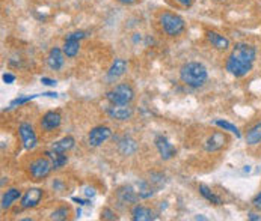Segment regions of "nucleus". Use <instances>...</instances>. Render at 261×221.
I'll list each match as a JSON object with an SVG mask.
<instances>
[{
    "label": "nucleus",
    "instance_id": "15",
    "mask_svg": "<svg viewBox=\"0 0 261 221\" xmlns=\"http://www.w3.org/2000/svg\"><path fill=\"white\" fill-rule=\"evenodd\" d=\"M127 71V62L124 59H115L107 71V80L109 81H115L119 77H122Z\"/></svg>",
    "mask_w": 261,
    "mask_h": 221
},
{
    "label": "nucleus",
    "instance_id": "2",
    "mask_svg": "<svg viewBox=\"0 0 261 221\" xmlns=\"http://www.w3.org/2000/svg\"><path fill=\"white\" fill-rule=\"evenodd\" d=\"M180 78L181 81L193 89H198L206 84L209 78L207 68L200 62H187L180 68Z\"/></svg>",
    "mask_w": 261,
    "mask_h": 221
},
{
    "label": "nucleus",
    "instance_id": "8",
    "mask_svg": "<svg viewBox=\"0 0 261 221\" xmlns=\"http://www.w3.org/2000/svg\"><path fill=\"white\" fill-rule=\"evenodd\" d=\"M44 197V191L41 188H29L20 199L21 209H32L39 205Z\"/></svg>",
    "mask_w": 261,
    "mask_h": 221
},
{
    "label": "nucleus",
    "instance_id": "38",
    "mask_svg": "<svg viewBox=\"0 0 261 221\" xmlns=\"http://www.w3.org/2000/svg\"><path fill=\"white\" fill-rule=\"evenodd\" d=\"M249 220L258 221V220H261V217H258V215H255V214H249Z\"/></svg>",
    "mask_w": 261,
    "mask_h": 221
},
{
    "label": "nucleus",
    "instance_id": "37",
    "mask_svg": "<svg viewBox=\"0 0 261 221\" xmlns=\"http://www.w3.org/2000/svg\"><path fill=\"white\" fill-rule=\"evenodd\" d=\"M119 3H122V5H133V3H136L138 0H118Z\"/></svg>",
    "mask_w": 261,
    "mask_h": 221
},
{
    "label": "nucleus",
    "instance_id": "3",
    "mask_svg": "<svg viewBox=\"0 0 261 221\" xmlns=\"http://www.w3.org/2000/svg\"><path fill=\"white\" fill-rule=\"evenodd\" d=\"M106 98L112 105H125L135 99V89L128 83H119L106 93Z\"/></svg>",
    "mask_w": 261,
    "mask_h": 221
},
{
    "label": "nucleus",
    "instance_id": "7",
    "mask_svg": "<svg viewBox=\"0 0 261 221\" xmlns=\"http://www.w3.org/2000/svg\"><path fill=\"white\" fill-rule=\"evenodd\" d=\"M110 137H112V130L109 127L100 125V127H95V128H92L89 131V134H88V145L91 148H98L103 143H106Z\"/></svg>",
    "mask_w": 261,
    "mask_h": 221
},
{
    "label": "nucleus",
    "instance_id": "19",
    "mask_svg": "<svg viewBox=\"0 0 261 221\" xmlns=\"http://www.w3.org/2000/svg\"><path fill=\"white\" fill-rule=\"evenodd\" d=\"M207 39L218 50H222L224 51V50L230 48V39L227 36H224V35H219L216 32H209L207 33Z\"/></svg>",
    "mask_w": 261,
    "mask_h": 221
},
{
    "label": "nucleus",
    "instance_id": "30",
    "mask_svg": "<svg viewBox=\"0 0 261 221\" xmlns=\"http://www.w3.org/2000/svg\"><path fill=\"white\" fill-rule=\"evenodd\" d=\"M41 83H42V84H45V86H50V87H54V86L57 84V81H56V80L48 78V77H41Z\"/></svg>",
    "mask_w": 261,
    "mask_h": 221
},
{
    "label": "nucleus",
    "instance_id": "23",
    "mask_svg": "<svg viewBox=\"0 0 261 221\" xmlns=\"http://www.w3.org/2000/svg\"><path fill=\"white\" fill-rule=\"evenodd\" d=\"M261 142V122L255 124L246 134V143L251 146H255Z\"/></svg>",
    "mask_w": 261,
    "mask_h": 221
},
{
    "label": "nucleus",
    "instance_id": "1",
    "mask_svg": "<svg viewBox=\"0 0 261 221\" xmlns=\"http://www.w3.org/2000/svg\"><path fill=\"white\" fill-rule=\"evenodd\" d=\"M257 57V50L254 45L246 42H239L233 47L231 54L227 59V71L234 77H245L251 72L252 65Z\"/></svg>",
    "mask_w": 261,
    "mask_h": 221
},
{
    "label": "nucleus",
    "instance_id": "13",
    "mask_svg": "<svg viewBox=\"0 0 261 221\" xmlns=\"http://www.w3.org/2000/svg\"><path fill=\"white\" fill-rule=\"evenodd\" d=\"M63 56H65L63 50H60L59 47H53L48 51V54H47V65H48V68L53 69V71H59L63 66V63H65Z\"/></svg>",
    "mask_w": 261,
    "mask_h": 221
},
{
    "label": "nucleus",
    "instance_id": "5",
    "mask_svg": "<svg viewBox=\"0 0 261 221\" xmlns=\"http://www.w3.org/2000/svg\"><path fill=\"white\" fill-rule=\"evenodd\" d=\"M51 170H53V163L48 157H39L29 164V175L35 181L45 179Z\"/></svg>",
    "mask_w": 261,
    "mask_h": 221
},
{
    "label": "nucleus",
    "instance_id": "27",
    "mask_svg": "<svg viewBox=\"0 0 261 221\" xmlns=\"http://www.w3.org/2000/svg\"><path fill=\"white\" fill-rule=\"evenodd\" d=\"M39 95H29V96H20V98H15L11 104H9V108H14V107H17V105H21V104H24V102H27V101H32V99H35V98H38Z\"/></svg>",
    "mask_w": 261,
    "mask_h": 221
},
{
    "label": "nucleus",
    "instance_id": "18",
    "mask_svg": "<svg viewBox=\"0 0 261 221\" xmlns=\"http://www.w3.org/2000/svg\"><path fill=\"white\" fill-rule=\"evenodd\" d=\"M74 145H76V140H74V137H71V136H67V137H62L60 140H57V142H54L53 145H51V151H54V152H57V154H67L68 151H71L73 148H74Z\"/></svg>",
    "mask_w": 261,
    "mask_h": 221
},
{
    "label": "nucleus",
    "instance_id": "9",
    "mask_svg": "<svg viewBox=\"0 0 261 221\" xmlns=\"http://www.w3.org/2000/svg\"><path fill=\"white\" fill-rule=\"evenodd\" d=\"M154 145H156V149H157L160 158L165 160V161L174 158L175 154H177V149L172 146V143L165 136H157L156 140H154Z\"/></svg>",
    "mask_w": 261,
    "mask_h": 221
},
{
    "label": "nucleus",
    "instance_id": "12",
    "mask_svg": "<svg viewBox=\"0 0 261 221\" xmlns=\"http://www.w3.org/2000/svg\"><path fill=\"white\" fill-rule=\"evenodd\" d=\"M106 113L109 115V118L116 119V121H128L133 116V108L130 107V104L125 105H112L106 110Z\"/></svg>",
    "mask_w": 261,
    "mask_h": 221
},
{
    "label": "nucleus",
    "instance_id": "11",
    "mask_svg": "<svg viewBox=\"0 0 261 221\" xmlns=\"http://www.w3.org/2000/svg\"><path fill=\"white\" fill-rule=\"evenodd\" d=\"M227 142H228V139H227V136H225L224 133L215 131V133L206 140L204 148H206L207 152H218V151H221V149L227 145Z\"/></svg>",
    "mask_w": 261,
    "mask_h": 221
},
{
    "label": "nucleus",
    "instance_id": "32",
    "mask_svg": "<svg viewBox=\"0 0 261 221\" xmlns=\"http://www.w3.org/2000/svg\"><path fill=\"white\" fill-rule=\"evenodd\" d=\"M3 81L6 83V84H12L14 81H15V75H12V74H9V72H6V74H3Z\"/></svg>",
    "mask_w": 261,
    "mask_h": 221
},
{
    "label": "nucleus",
    "instance_id": "6",
    "mask_svg": "<svg viewBox=\"0 0 261 221\" xmlns=\"http://www.w3.org/2000/svg\"><path fill=\"white\" fill-rule=\"evenodd\" d=\"M18 136H20V140L23 143V148L26 151H32L36 148L38 145V137L33 131V127L27 122H23L18 125Z\"/></svg>",
    "mask_w": 261,
    "mask_h": 221
},
{
    "label": "nucleus",
    "instance_id": "21",
    "mask_svg": "<svg viewBox=\"0 0 261 221\" xmlns=\"http://www.w3.org/2000/svg\"><path fill=\"white\" fill-rule=\"evenodd\" d=\"M45 157H48V158L51 160V163H53V170L60 169V167H63V166L68 163V157H67L65 154H57V152H54V151H51V149H48V151L45 152Z\"/></svg>",
    "mask_w": 261,
    "mask_h": 221
},
{
    "label": "nucleus",
    "instance_id": "29",
    "mask_svg": "<svg viewBox=\"0 0 261 221\" xmlns=\"http://www.w3.org/2000/svg\"><path fill=\"white\" fill-rule=\"evenodd\" d=\"M88 36V33L85 32V30H77V32H73V33H70V35H67V38H70V39H83V38H86Z\"/></svg>",
    "mask_w": 261,
    "mask_h": 221
},
{
    "label": "nucleus",
    "instance_id": "14",
    "mask_svg": "<svg viewBox=\"0 0 261 221\" xmlns=\"http://www.w3.org/2000/svg\"><path fill=\"white\" fill-rule=\"evenodd\" d=\"M116 197L121 203H127V205H136L139 197V193L135 191L130 185H124L121 188H118L116 191Z\"/></svg>",
    "mask_w": 261,
    "mask_h": 221
},
{
    "label": "nucleus",
    "instance_id": "33",
    "mask_svg": "<svg viewBox=\"0 0 261 221\" xmlns=\"http://www.w3.org/2000/svg\"><path fill=\"white\" fill-rule=\"evenodd\" d=\"M252 205H254V208H257V209H261V191L254 197V200H252Z\"/></svg>",
    "mask_w": 261,
    "mask_h": 221
},
{
    "label": "nucleus",
    "instance_id": "31",
    "mask_svg": "<svg viewBox=\"0 0 261 221\" xmlns=\"http://www.w3.org/2000/svg\"><path fill=\"white\" fill-rule=\"evenodd\" d=\"M51 187L54 188V191H62L65 188V184L62 181H59V179H54L53 184H51Z\"/></svg>",
    "mask_w": 261,
    "mask_h": 221
},
{
    "label": "nucleus",
    "instance_id": "35",
    "mask_svg": "<svg viewBox=\"0 0 261 221\" xmlns=\"http://www.w3.org/2000/svg\"><path fill=\"white\" fill-rule=\"evenodd\" d=\"M85 194H86L88 197H89V196L94 197V196H95V191H94L92 188H85Z\"/></svg>",
    "mask_w": 261,
    "mask_h": 221
},
{
    "label": "nucleus",
    "instance_id": "40",
    "mask_svg": "<svg viewBox=\"0 0 261 221\" xmlns=\"http://www.w3.org/2000/svg\"><path fill=\"white\" fill-rule=\"evenodd\" d=\"M5 182H8V178H5V176H3V178H2V187L5 185Z\"/></svg>",
    "mask_w": 261,
    "mask_h": 221
},
{
    "label": "nucleus",
    "instance_id": "36",
    "mask_svg": "<svg viewBox=\"0 0 261 221\" xmlns=\"http://www.w3.org/2000/svg\"><path fill=\"white\" fill-rule=\"evenodd\" d=\"M177 2H178V3H180L181 6H186V8L192 5V0H177Z\"/></svg>",
    "mask_w": 261,
    "mask_h": 221
},
{
    "label": "nucleus",
    "instance_id": "10",
    "mask_svg": "<svg viewBox=\"0 0 261 221\" xmlns=\"http://www.w3.org/2000/svg\"><path fill=\"white\" fill-rule=\"evenodd\" d=\"M60 122H62L60 113L59 112H54V110H50V112H47L42 116L39 125H41V128L44 131H54V130H57L60 127Z\"/></svg>",
    "mask_w": 261,
    "mask_h": 221
},
{
    "label": "nucleus",
    "instance_id": "16",
    "mask_svg": "<svg viewBox=\"0 0 261 221\" xmlns=\"http://www.w3.org/2000/svg\"><path fill=\"white\" fill-rule=\"evenodd\" d=\"M132 220L135 221H153L156 220V215L154 212L147 208V206H142V205H135L132 208Z\"/></svg>",
    "mask_w": 261,
    "mask_h": 221
},
{
    "label": "nucleus",
    "instance_id": "24",
    "mask_svg": "<svg viewBox=\"0 0 261 221\" xmlns=\"http://www.w3.org/2000/svg\"><path fill=\"white\" fill-rule=\"evenodd\" d=\"M200 193H201V196H203L206 200H209L210 203H213V205H222L221 197L216 196L207 185H200Z\"/></svg>",
    "mask_w": 261,
    "mask_h": 221
},
{
    "label": "nucleus",
    "instance_id": "20",
    "mask_svg": "<svg viewBox=\"0 0 261 221\" xmlns=\"http://www.w3.org/2000/svg\"><path fill=\"white\" fill-rule=\"evenodd\" d=\"M118 151L122 155H133L138 151V143L132 137H122L118 142Z\"/></svg>",
    "mask_w": 261,
    "mask_h": 221
},
{
    "label": "nucleus",
    "instance_id": "39",
    "mask_svg": "<svg viewBox=\"0 0 261 221\" xmlns=\"http://www.w3.org/2000/svg\"><path fill=\"white\" fill-rule=\"evenodd\" d=\"M195 220H203V221H206V220H207V218H206V217H203V215H197V217H195Z\"/></svg>",
    "mask_w": 261,
    "mask_h": 221
},
{
    "label": "nucleus",
    "instance_id": "22",
    "mask_svg": "<svg viewBox=\"0 0 261 221\" xmlns=\"http://www.w3.org/2000/svg\"><path fill=\"white\" fill-rule=\"evenodd\" d=\"M79 48H80V41L79 39H70V38H65V44H63V53L67 57H76L77 53H79Z\"/></svg>",
    "mask_w": 261,
    "mask_h": 221
},
{
    "label": "nucleus",
    "instance_id": "25",
    "mask_svg": "<svg viewBox=\"0 0 261 221\" xmlns=\"http://www.w3.org/2000/svg\"><path fill=\"white\" fill-rule=\"evenodd\" d=\"M213 124H215L216 127L222 128L224 131H230V133L236 134L237 137H240V133H239L237 127H236V125H233L231 122H227V121H222V119H216V121H215Z\"/></svg>",
    "mask_w": 261,
    "mask_h": 221
},
{
    "label": "nucleus",
    "instance_id": "34",
    "mask_svg": "<svg viewBox=\"0 0 261 221\" xmlns=\"http://www.w3.org/2000/svg\"><path fill=\"white\" fill-rule=\"evenodd\" d=\"M71 200H73V202H76V203H79L80 206H86V205H91V202H89V200H83V199H79V197H73Z\"/></svg>",
    "mask_w": 261,
    "mask_h": 221
},
{
    "label": "nucleus",
    "instance_id": "26",
    "mask_svg": "<svg viewBox=\"0 0 261 221\" xmlns=\"http://www.w3.org/2000/svg\"><path fill=\"white\" fill-rule=\"evenodd\" d=\"M68 214H70V209L67 206H60L57 209H54L50 215V220L54 221H63L68 218Z\"/></svg>",
    "mask_w": 261,
    "mask_h": 221
},
{
    "label": "nucleus",
    "instance_id": "17",
    "mask_svg": "<svg viewBox=\"0 0 261 221\" xmlns=\"http://www.w3.org/2000/svg\"><path fill=\"white\" fill-rule=\"evenodd\" d=\"M21 199V191L18 188H9L2 194V211H8L17 200Z\"/></svg>",
    "mask_w": 261,
    "mask_h": 221
},
{
    "label": "nucleus",
    "instance_id": "4",
    "mask_svg": "<svg viewBox=\"0 0 261 221\" xmlns=\"http://www.w3.org/2000/svg\"><path fill=\"white\" fill-rule=\"evenodd\" d=\"M159 23L162 30L168 35V36H178L184 32V20L172 12H163L159 15Z\"/></svg>",
    "mask_w": 261,
    "mask_h": 221
},
{
    "label": "nucleus",
    "instance_id": "28",
    "mask_svg": "<svg viewBox=\"0 0 261 221\" xmlns=\"http://www.w3.org/2000/svg\"><path fill=\"white\" fill-rule=\"evenodd\" d=\"M101 218H103V220H116V215H115V212H113L112 209L104 208V209L101 211Z\"/></svg>",
    "mask_w": 261,
    "mask_h": 221
}]
</instances>
